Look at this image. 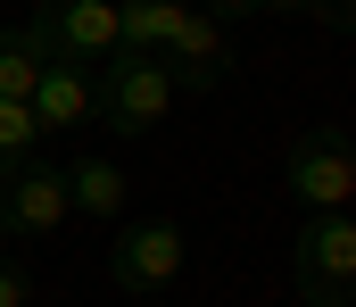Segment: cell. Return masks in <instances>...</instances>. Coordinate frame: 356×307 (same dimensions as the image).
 I'll list each match as a JSON object with an SVG mask.
<instances>
[{"instance_id":"obj_18","label":"cell","mask_w":356,"mask_h":307,"mask_svg":"<svg viewBox=\"0 0 356 307\" xmlns=\"http://www.w3.org/2000/svg\"><path fill=\"white\" fill-rule=\"evenodd\" d=\"M141 307H158V299H141Z\"/></svg>"},{"instance_id":"obj_15","label":"cell","mask_w":356,"mask_h":307,"mask_svg":"<svg viewBox=\"0 0 356 307\" xmlns=\"http://www.w3.org/2000/svg\"><path fill=\"white\" fill-rule=\"evenodd\" d=\"M315 25H323V33H356V0H323Z\"/></svg>"},{"instance_id":"obj_3","label":"cell","mask_w":356,"mask_h":307,"mask_svg":"<svg viewBox=\"0 0 356 307\" xmlns=\"http://www.w3.org/2000/svg\"><path fill=\"white\" fill-rule=\"evenodd\" d=\"M290 283L307 307H348L356 299V216H307L290 241Z\"/></svg>"},{"instance_id":"obj_6","label":"cell","mask_w":356,"mask_h":307,"mask_svg":"<svg viewBox=\"0 0 356 307\" xmlns=\"http://www.w3.org/2000/svg\"><path fill=\"white\" fill-rule=\"evenodd\" d=\"M33 42L50 50V58H116V0H42V17H33Z\"/></svg>"},{"instance_id":"obj_17","label":"cell","mask_w":356,"mask_h":307,"mask_svg":"<svg viewBox=\"0 0 356 307\" xmlns=\"http://www.w3.org/2000/svg\"><path fill=\"white\" fill-rule=\"evenodd\" d=\"M0 241H8V224H0Z\"/></svg>"},{"instance_id":"obj_10","label":"cell","mask_w":356,"mask_h":307,"mask_svg":"<svg viewBox=\"0 0 356 307\" xmlns=\"http://www.w3.org/2000/svg\"><path fill=\"white\" fill-rule=\"evenodd\" d=\"M182 0H116V50H133V58H158L166 42L182 33Z\"/></svg>"},{"instance_id":"obj_2","label":"cell","mask_w":356,"mask_h":307,"mask_svg":"<svg viewBox=\"0 0 356 307\" xmlns=\"http://www.w3.org/2000/svg\"><path fill=\"white\" fill-rule=\"evenodd\" d=\"M282 183H290V200L307 207V216H348V207H356V141L340 133V125L298 133Z\"/></svg>"},{"instance_id":"obj_12","label":"cell","mask_w":356,"mask_h":307,"mask_svg":"<svg viewBox=\"0 0 356 307\" xmlns=\"http://www.w3.org/2000/svg\"><path fill=\"white\" fill-rule=\"evenodd\" d=\"M42 158V125H33V108L25 100H0V183L17 175V166H33Z\"/></svg>"},{"instance_id":"obj_13","label":"cell","mask_w":356,"mask_h":307,"mask_svg":"<svg viewBox=\"0 0 356 307\" xmlns=\"http://www.w3.org/2000/svg\"><path fill=\"white\" fill-rule=\"evenodd\" d=\"M0 307H33V274L0 258Z\"/></svg>"},{"instance_id":"obj_7","label":"cell","mask_w":356,"mask_h":307,"mask_svg":"<svg viewBox=\"0 0 356 307\" xmlns=\"http://www.w3.org/2000/svg\"><path fill=\"white\" fill-rule=\"evenodd\" d=\"M158 67L175 75V92H224V75L241 67V50H232V33H224L207 8H191V17H182V33L158 50Z\"/></svg>"},{"instance_id":"obj_19","label":"cell","mask_w":356,"mask_h":307,"mask_svg":"<svg viewBox=\"0 0 356 307\" xmlns=\"http://www.w3.org/2000/svg\"><path fill=\"white\" fill-rule=\"evenodd\" d=\"M33 8H42V0H33Z\"/></svg>"},{"instance_id":"obj_16","label":"cell","mask_w":356,"mask_h":307,"mask_svg":"<svg viewBox=\"0 0 356 307\" xmlns=\"http://www.w3.org/2000/svg\"><path fill=\"white\" fill-rule=\"evenodd\" d=\"M323 0H273V17H315Z\"/></svg>"},{"instance_id":"obj_11","label":"cell","mask_w":356,"mask_h":307,"mask_svg":"<svg viewBox=\"0 0 356 307\" xmlns=\"http://www.w3.org/2000/svg\"><path fill=\"white\" fill-rule=\"evenodd\" d=\"M42 67H50V50L33 42V25H8L0 33V100H33Z\"/></svg>"},{"instance_id":"obj_4","label":"cell","mask_w":356,"mask_h":307,"mask_svg":"<svg viewBox=\"0 0 356 307\" xmlns=\"http://www.w3.org/2000/svg\"><path fill=\"white\" fill-rule=\"evenodd\" d=\"M182 258H191V241H182L175 216H141V224L116 233L108 274H116V291H166V283L182 274Z\"/></svg>"},{"instance_id":"obj_1","label":"cell","mask_w":356,"mask_h":307,"mask_svg":"<svg viewBox=\"0 0 356 307\" xmlns=\"http://www.w3.org/2000/svg\"><path fill=\"white\" fill-rule=\"evenodd\" d=\"M175 75L158 67V58H133V50H116L108 67H99V125L116 133V141H141V133H158L166 116H175Z\"/></svg>"},{"instance_id":"obj_9","label":"cell","mask_w":356,"mask_h":307,"mask_svg":"<svg viewBox=\"0 0 356 307\" xmlns=\"http://www.w3.org/2000/svg\"><path fill=\"white\" fill-rule=\"evenodd\" d=\"M67 200H75V216H91V224H116L124 200H133V183H124L116 158H67Z\"/></svg>"},{"instance_id":"obj_14","label":"cell","mask_w":356,"mask_h":307,"mask_svg":"<svg viewBox=\"0 0 356 307\" xmlns=\"http://www.w3.org/2000/svg\"><path fill=\"white\" fill-rule=\"evenodd\" d=\"M207 17H216V25H232V17H273V0H207Z\"/></svg>"},{"instance_id":"obj_5","label":"cell","mask_w":356,"mask_h":307,"mask_svg":"<svg viewBox=\"0 0 356 307\" xmlns=\"http://www.w3.org/2000/svg\"><path fill=\"white\" fill-rule=\"evenodd\" d=\"M67 166L58 158H33V166H17L8 175V191H0V224L17 233V241H50V233H67Z\"/></svg>"},{"instance_id":"obj_8","label":"cell","mask_w":356,"mask_h":307,"mask_svg":"<svg viewBox=\"0 0 356 307\" xmlns=\"http://www.w3.org/2000/svg\"><path fill=\"white\" fill-rule=\"evenodd\" d=\"M25 108H33L42 141H50V133H75L83 116H99V75H91V67H75V58H50Z\"/></svg>"}]
</instances>
